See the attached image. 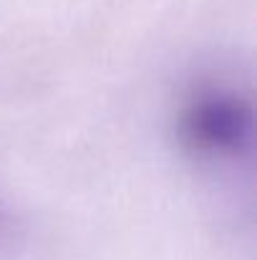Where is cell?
<instances>
[{
	"label": "cell",
	"mask_w": 257,
	"mask_h": 260,
	"mask_svg": "<svg viewBox=\"0 0 257 260\" xmlns=\"http://www.w3.org/2000/svg\"><path fill=\"white\" fill-rule=\"evenodd\" d=\"M176 132L184 147L199 157L235 159L252 149V106L235 91L209 88L187 101Z\"/></svg>",
	"instance_id": "cell-1"
}]
</instances>
